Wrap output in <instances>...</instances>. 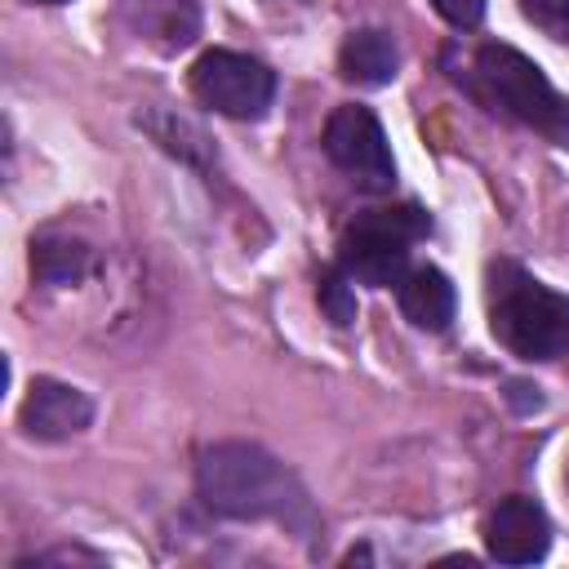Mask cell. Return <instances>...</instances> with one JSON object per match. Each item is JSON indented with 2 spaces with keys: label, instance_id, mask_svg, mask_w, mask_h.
I'll list each match as a JSON object with an SVG mask.
<instances>
[{
  "label": "cell",
  "instance_id": "6da1fadb",
  "mask_svg": "<svg viewBox=\"0 0 569 569\" xmlns=\"http://www.w3.org/2000/svg\"><path fill=\"white\" fill-rule=\"evenodd\" d=\"M489 329L520 360H556L569 351V298L538 284L516 262H493Z\"/></svg>",
  "mask_w": 569,
  "mask_h": 569
},
{
  "label": "cell",
  "instance_id": "7a4b0ae2",
  "mask_svg": "<svg viewBox=\"0 0 569 569\" xmlns=\"http://www.w3.org/2000/svg\"><path fill=\"white\" fill-rule=\"evenodd\" d=\"M196 485L218 516H236V520L289 516V507H298V489L289 471L267 449L240 440L204 449L196 462Z\"/></svg>",
  "mask_w": 569,
  "mask_h": 569
},
{
  "label": "cell",
  "instance_id": "3957f363",
  "mask_svg": "<svg viewBox=\"0 0 569 569\" xmlns=\"http://www.w3.org/2000/svg\"><path fill=\"white\" fill-rule=\"evenodd\" d=\"M476 89L485 102H493L502 116L569 142V98L542 76L533 58H525L511 44H480L476 53Z\"/></svg>",
  "mask_w": 569,
  "mask_h": 569
},
{
  "label": "cell",
  "instance_id": "277c9868",
  "mask_svg": "<svg viewBox=\"0 0 569 569\" xmlns=\"http://www.w3.org/2000/svg\"><path fill=\"white\" fill-rule=\"evenodd\" d=\"M431 231L427 213L418 204H391V209H369L356 222H347L338 240V267L347 271L351 284L387 289L400 284L409 271V244Z\"/></svg>",
  "mask_w": 569,
  "mask_h": 569
},
{
  "label": "cell",
  "instance_id": "5b68a950",
  "mask_svg": "<svg viewBox=\"0 0 569 569\" xmlns=\"http://www.w3.org/2000/svg\"><path fill=\"white\" fill-rule=\"evenodd\" d=\"M191 93L231 120H258L276 98V76L249 53L209 49L191 67Z\"/></svg>",
  "mask_w": 569,
  "mask_h": 569
},
{
  "label": "cell",
  "instance_id": "8992f818",
  "mask_svg": "<svg viewBox=\"0 0 569 569\" xmlns=\"http://www.w3.org/2000/svg\"><path fill=\"white\" fill-rule=\"evenodd\" d=\"M325 151L365 191H391L396 164L387 151V133L369 107H338L325 124Z\"/></svg>",
  "mask_w": 569,
  "mask_h": 569
},
{
  "label": "cell",
  "instance_id": "52a82bcc",
  "mask_svg": "<svg viewBox=\"0 0 569 569\" xmlns=\"http://www.w3.org/2000/svg\"><path fill=\"white\" fill-rule=\"evenodd\" d=\"M485 542H489V556L502 565H533L551 547V520L533 498L516 493V498H502L493 507Z\"/></svg>",
  "mask_w": 569,
  "mask_h": 569
},
{
  "label": "cell",
  "instance_id": "ba28073f",
  "mask_svg": "<svg viewBox=\"0 0 569 569\" xmlns=\"http://www.w3.org/2000/svg\"><path fill=\"white\" fill-rule=\"evenodd\" d=\"M18 418H22V431L36 436V440H67V436H76V431L89 427L93 405L76 387H67V382L36 378Z\"/></svg>",
  "mask_w": 569,
  "mask_h": 569
},
{
  "label": "cell",
  "instance_id": "9c48e42d",
  "mask_svg": "<svg viewBox=\"0 0 569 569\" xmlns=\"http://www.w3.org/2000/svg\"><path fill=\"white\" fill-rule=\"evenodd\" d=\"M396 298H400L405 320L418 325V329H431V333H436V329H445V325L453 320V284H449V276L436 271V267H413V271H405L400 284H396Z\"/></svg>",
  "mask_w": 569,
  "mask_h": 569
},
{
  "label": "cell",
  "instance_id": "30bf717a",
  "mask_svg": "<svg viewBox=\"0 0 569 569\" xmlns=\"http://www.w3.org/2000/svg\"><path fill=\"white\" fill-rule=\"evenodd\" d=\"M338 67L356 84H387L396 76V67H400V53H396V40L387 31L369 27V31L347 36V44L338 53Z\"/></svg>",
  "mask_w": 569,
  "mask_h": 569
},
{
  "label": "cell",
  "instance_id": "8fae6325",
  "mask_svg": "<svg viewBox=\"0 0 569 569\" xmlns=\"http://www.w3.org/2000/svg\"><path fill=\"white\" fill-rule=\"evenodd\" d=\"M31 267H36V276L49 280V284H71V280L84 276V267H89V249H84L80 240L44 236V240L31 244Z\"/></svg>",
  "mask_w": 569,
  "mask_h": 569
},
{
  "label": "cell",
  "instance_id": "7c38bea8",
  "mask_svg": "<svg viewBox=\"0 0 569 569\" xmlns=\"http://www.w3.org/2000/svg\"><path fill=\"white\" fill-rule=\"evenodd\" d=\"M320 307L329 311L333 325H351L356 320V298H351V280H347L342 267L320 276Z\"/></svg>",
  "mask_w": 569,
  "mask_h": 569
},
{
  "label": "cell",
  "instance_id": "4fadbf2b",
  "mask_svg": "<svg viewBox=\"0 0 569 569\" xmlns=\"http://www.w3.org/2000/svg\"><path fill=\"white\" fill-rule=\"evenodd\" d=\"M520 9L551 40H569V0H520Z\"/></svg>",
  "mask_w": 569,
  "mask_h": 569
},
{
  "label": "cell",
  "instance_id": "5bb4252c",
  "mask_svg": "<svg viewBox=\"0 0 569 569\" xmlns=\"http://www.w3.org/2000/svg\"><path fill=\"white\" fill-rule=\"evenodd\" d=\"M436 4V13L445 18V22H453V27H476L480 18H485V0H431Z\"/></svg>",
  "mask_w": 569,
  "mask_h": 569
},
{
  "label": "cell",
  "instance_id": "9a60e30c",
  "mask_svg": "<svg viewBox=\"0 0 569 569\" xmlns=\"http://www.w3.org/2000/svg\"><path fill=\"white\" fill-rule=\"evenodd\" d=\"M44 4H62V0H44Z\"/></svg>",
  "mask_w": 569,
  "mask_h": 569
}]
</instances>
